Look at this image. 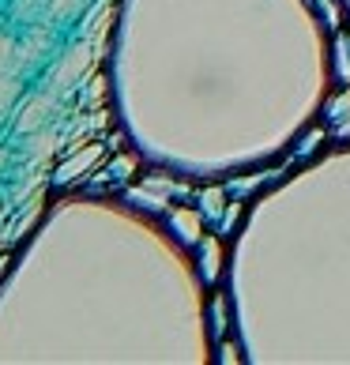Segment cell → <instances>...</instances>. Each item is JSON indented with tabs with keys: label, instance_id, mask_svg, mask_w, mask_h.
<instances>
[{
	"label": "cell",
	"instance_id": "cell-1",
	"mask_svg": "<svg viewBox=\"0 0 350 365\" xmlns=\"http://www.w3.org/2000/svg\"><path fill=\"white\" fill-rule=\"evenodd\" d=\"M166 222L173 226V234H177L181 245H196V241L204 237V215L192 211V207H170Z\"/></svg>",
	"mask_w": 350,
	"mask_h": 365
},
{
	"label": "cell",
	"instance_id": "cell-2",
	"mask_svg": "<svg viewBox=\"0 0 350 365\" xmlns=\"http://www.w3.org/2000/svg\"><path fill=\"white\" fill-rule=\"evenodd\" d=\"M196 256H200V279L211 287V282L219 279V267H222L219 241H215V237H200V241H196Z\"/></svg>",
	"mask_w": 350,
	"mask_h": 365
},
{
	"label": "cell",
	"instance_id": "cell-3",
	"mask_svg": "<svg viewBox=\"0 0 350 365\" xmlns=\"http://www.w3.org/2000/svg\"><path fill=\"white\" fill-rule=\"evenodd\" d=\"M222 211H226V188L222 185L200 188V215H204V222H219Z\"/></svg>",
	"mask_w": 350,
	"mask_h": 365
},
{
	"label": "cell",
	"instance_id": "cell-4",
	"mask_svg": "<svg viewBox=\"0 0 350 365\" xmlns=\"http://www.w3.org/2000/svg\"><path fill=\"white\" fill-rule=\"evenodd\" d=\"M132 170H136V158H132V155H120V158H113L110 166L102 170V181H105V185H125V181L132 178ZM102 181H98V185H102Z\"/></svg>",
	"mask_w": 350,
	"mask_h": 365
},
{
	"label": "cell",
	"instance_id": "cell-5",
	"mask_svg": "<svg viewBox=\"0 0 350 365\" xmlns=\"http://www.w3.org/2000/svg\"><path fill=\"white\" fill-rule=\"evenodd\" d=\"M328 120H331V125H346V120H350V91H339V94H335V98L328 102Z\"/></svg>",
	"mask_w": 350,
	"mask_h": 365
},
{
	"label": "cell",
	"instance_id": "cell-6",
	"mask_svg": "<svg viewBox=\"0 0 350 365\" xmlns=\"http://www.w3.org/2000/svg\"><path fill=\"white\" fill-rule=\"evenodd\" d=\"M237 222H241V204H230L222 211V219H219V234H234Z\"/></svg>",
	"mask_w": 350,
	"mask_h": 365
},
{
	"label": "cell",
	"instance_id": "cell-7",
	"mask_svg": "<svg viewBox=\"0 0 350 365\" xmlns=\"http://www.w3.org/2000/svg\"><path fill=\"white\" fill-rule=\"evenodd\" d=\"M316 143H324V132H320V128H313V132H309V136L298 143V151H294V158H305V155H313V151H316Z\"/></svg>",
	"mask_w": 350,
	"mask_h": 365
},
{
	"label": "cell",
	"instance_id": "cell-8",
	"mask_svg": "<svg viewBox=\"0 0 350 365\" xmlns=\"http://www.w3.org/2000/svg\"><path fill=\"white\" fill-rule=\"evenodd\" d=\"M226 331V317H222V297H215V309H211V335H222Z\"/></svg>",
	"mask_w": 350,
	"mask_h": 365
},
{
	"label": "cell",
	"instance_id": "cell-9",
	"mask_svg": "<svg viewBox=\"0 0 350 365\" xmlns=\"http://www.w3.org/2000/svg\"><path fill=\"white\" fill-rule=\"evenodd\" d=\"M219 361H237V346H219Z\"/></svg>",
	"mask_w": 350,
	"mask_h": 365
},
{
	"label": "cell",
	"instance_id": "cell-10",
	"mask_svg": "<svg viewBox=\"0 0 350 365\" xmlns=\"http://www.w3.org/2000/svg\"><path fill=\"white\" fill-rule=\"evenodd\" d=\"M346 42H350V34H346Z\"/></svg>",
	"mask_w": 350,
	"mask_h": 365
}]
</instances>
